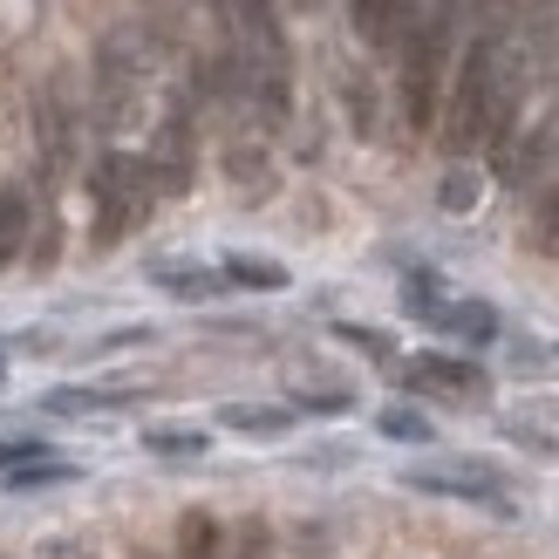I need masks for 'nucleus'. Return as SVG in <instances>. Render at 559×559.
<instances>
[{"label":"nucleus","mask_w":559,"mask_h":559,"mask_svg":"<svg viewBox=\"0 0 559 559\" xmlns=\"http://www.w3.org/2000/svg\"><path fill=\"white\" fill-rule=\"evenodd\" d=\"M525 82H533V48L506 27L478 35L464 48L451 90H443V151L451 157L498 151L525 109Z\"/></svg>","instance_id":"1"},{"label":"nucleus","mask_w":559,"mask_h":559,"mask_svg":"<svg viewBox=\"0 0 559 559\" xmlns=\"http://www.w3.org/2000/svg\"><path fill=\"white\" fill-rule=\"evenodd\" d=\"M443 90H451V8H430L403 41V123L416 136L437 130Z\"/></svg>","instance_id":"2"},{"label":"nucleus","mask_w":559,"mask_h":559,"mask_svg":"<svg viewBox=\"0 0 559 559\" xmlns=\"http://www.w3.org/2000/svg\"><path fill=\"white\" fill-rule=\"evenodd\" d=\"M90 199H96L90 239L96 246H123L136 226H144V212H151V171H144V157L109 151L96 171H90Z\"/></svg>","instance_id":"3"},{"label":"nucleus","mask_w":559,"mask_h":559,"mask_svg":"<svg viewBox=\"0 0 559 559\" xmlns=\"http://www.w3.org/2000/svg\"><path fill=\"white\" fill-rule=\"evenodd\" d=\"M144 82H151V48L136 27H117V35H103L96 48V117L109 130H130L136 103H144Z\"/></svg>","instance_id":"4"},{"label":"nucleus","mask_w":559,"mask_h":559,"mask_svg":"<svg viewBox=\"0 0 559 559\" xmlns=\"http://www.w3.org/2000/svg\"><path fill=\"white\" fill-rule=\"evenodd\" d=\"M144 171H151V191H191V171H199V157H191V109L171 103V117H164L157 130V151L144 157Z\"/></svg>","instance_id":"5"},{"label":"nucleus","mask_w":559,"mask_h":559,"mask_svg":"<svg viewBox=\"0 0 559 559\" xmlns=\"http://www.w3.org/2000/svg\"><path fill=\"white\" fill-rule=\"evenodd\" d=\"M552 157H559V109H546L519 144H498V185H512V191L539 185V171H546Z\"/></svg>","instance_id":"6"},{"label":"nucleus","mask_w":559,"mask_h":559,"mask_svg":"<svg viewBox=\"0 0 559 559\" xmlns=\"http://www.w3.org/2000/svg\"><path fill=\"white\" fill-rule=\"evenodd\" d=\"M409 485L416 491H437V498H464V506H485L498 519H512L506 485H498L491 471H478V464H464V471H409Z\"/></svg>","instance_id":"7"},{"label":"nucleus","mask_w":559,"mask_h":559,"mask_svg":"<svg viewBox=\"0 0 559 559\" xmlns=\"http://www.w3.org/2000/svg\"><path fill=\"white\" fill-rule=\"evenodd\" d=\"M403 382L416 389V396H485V369L464 355H416Z\"/></svg>","instance_id":"8"},{"label":"nucleus","mask_w":559,"mask_h":559,"mask_svg":"<svg viewBox=\"0 0 559 559\" xmlns=\"http://www.w3.org/2000/svg\"><path fill=\"white\" fill-rule=\"evenodd\" d=\"M27 233H35V191L8 185V191H0V273L27 253Z\"/></svg>","instance_id":"9"},{"label":"nucleus","mask_w":559,"mask_h":559,"mask_svg":"<svg viewBox=\"0 0 559 559\" xmlns=\"http://www.w3.org/2000/svg\"><path fill=\"white\" fill-rule=\"evenodd\" d=\"M151 287H164L171 300H212L218 287H226V273H212V266H185V260H157V266H151Z\"/></svg>","instance_id":"10"},{"label":"nucleus","mask_w":559,"mask_h":559,"mask_svg":"<svg viewBox=\"0 0 559 559\" xmlns=\"http://www.w3.org/2000/svg\"><path fill=\"white\" fill-rule=\"evenodd\" d=\"M348 21L369 48H389L403 35V0H348Z\"/></svg>","instance_id":"11"},{"label":"nucleus","mask_w":559,"mask_h":559,"mask_svg":"<svg viewBox=\"0 0 559 559\" xmlns=\"http://www.w3.org/2000/svg\"><path fill=\"white\" fill-rule=\"evenodd\" d=\"M178 559H226V525H218L205 506H191L178 519Z\"/></svg>","instance_id":"12"},{"label":"nucleus","mask_w":559,"mask_h":559,"mask_svg":"<svg viewBox=\"0 0 559 559\" xmlns=\"http://www.w3.org/2000/svg\"><path fill=\"white\" fill-rule=\"evenodd\" d=\"M69 144H75L69 103H62V90H48L41 96V157H48V171H69Z\"/></svg>","instance_id":"13"},{"label":"nucleus","mask_w":559,"mask_h":559,"mask_svg":"<svg viewBox=\"0 0 559 559\" xmlns=\"http://www.w3.org/2000/svg\"><path fill=\"white\" fill-rule=\"evenodd\" d=\"M437 328H451V334H464L471 348H485V342H498V314H491L485 300H451V307H443V321H437Z\"/></svg>","instance_id":"14"},{"label":"nucleus","mask_w":559,"mask_h":559,"mask_svg":"<svg viewBox=\"0 0 559 559\" xmlns=\"http://www.w3.org/2000/svg\"><path fill=\"white\" fill-rule=\"evenodd\" d=\"M218 424H226V430H239V437H287V430H294V409L233 403V409H218Z\"/></svg>","instance_id":"15"},{"label":"nucleus","mask_w":559,"mask_h":559,"mask_svg":"<svg viewBox=\"0 0 559 559\" xmlns=\"http://www.w3.org/2000/svg\"><path fill=\"white\" fill-rule=\"evenodd\" d=\"M348 409H355V389H342V382L294 389V416H348Z\"/></svg>","instance_id":"16"},{"label":"nucleus","mask_w":559,"mask_h":559,"mask_svg":"<svg viewBox=\"0 0 559 559\" xmlns=\"http://www.w3.org/2000/svg\"><path fill=\"white\" fill-rule=\"evenodd\" d=\"M226 280H233V287H253V294H280V287H287V266H280V260H246V253H233V260H226Z\"/></svg>","instance_id":"17"},{"label":"nucleus","mask_w":559,"mask_h":559,"mask_svg":"<svg viewBox=\"0 0 559 559\" xmlns=\"http://www.w3.org/2000/svg\"><path fill=\"white\" fill-rule=\"evenodd\" d=\"M376 430L382 437H396V443H430L437 430H430V416H416V409H382L376 416Z\"/></svg>","instance_id":"18"},{"label":"nucleus","mask_w":559,"mask_h":559,"mask_svg":"<svg viewBox=\"0 0 559 559\" xmlns=\"http://www.w3.org/2000/svg\"><path fill=\"white\" fill-rule=\"evenodd\" d=\"M533 246L559 260V185H552L546 199H539V218H533Z\"/></svg>","instance_id":"19"},{"label":"nucleus","mask_w":559,"mask_h":559,"mask_svg":"<svg viewBox=\"0 0 559 559\" xmlns=\"http://www.w3.org/2000/svg\"><path fill=\"white\" fill-rule=\"evenodd\" d=\"M144 443H151L157 457H199V451H205V437H199V430H151Z\"/></svg>","instance_id":"20"},{"label":"nucleus","mask_w":559,"mask_h":559,"mask_svg":"<svg viewBox=\"0 0 559 559\" xmlns=\"http://www.w3.org/2000/svg\"><path fill=\"white\" fill-rule=\"evenodd\" d=\"M334 334H342L348 348H361V355H376V361H389V355H396V342H389L382 328H355V321H342V328H334Z\"/></svg>","instance_id":"21"},{"label":"nucleus","mask_w":559,"mask_h":559,"mask_svg":"<svg viewBox=\"0 0 559 559\" xmlns=\"http://www.w3.org/2000/svg\"><path fill=\"white\" fill-rule=\"evenodd\" d=\"M437 199H443V212H471V205H478V171H451Z\"/></svg>","instance_id":"22"},{"label":"nucleus","mask_w":559,"mask_h":559,"mask_svg":"<svg viewBox=\"0 0 559 559\" xmlns=\"http://www.w3.org/2000/svg\"><path fill=\"white\" fill-rule=\"evenodd\" d=\"M75 464H35V471H8V491H35V485H69Z\"/></svg>","instance_id":"23"},{"label":"nucleus","mask_w":559,"mask_h":559,"mask_svg":"<svg viewBox=\"0 0 559 559\" xmlns=\"http://www.w3.org/2000/svg\"><path fill=\"white\" fill-rule=\"evenodd\" d=\"M348 109H355V130H361V136H376V109H369V82H361V75L348 82Z\"/></svg>","instance_id":"24"},{"label":"nucleus","mask_w":559,"mask_h":559,"mask_svg":"<svg viewBox=\"0 0 559 559\" xmlns=\"http://www.w3.org/2000/svg\"><path fill=\"white\" fill-rule=\"evenodd\" d=\"M27 457H41V443H0V471H8V464H27Z\"/></svg>","instance_id":"25"},{"label":"nucleus","mask_w":559,"mask_h":559,"mask_svg":"<svg viewBox=\"0 0 559 559\" xmlns=\"http://www.w3.org/2000/svg\"><path fill=\"white\" fill-rule=\"evenodd\" d=\"M48 559H96L90 546H48Z\"/></svg>","instance_id":"26"},{"label":"nucleus","mask_w":559,"mask_h":559,"mask_svg":"<svg viewBox=\"0 0 559 559\" xmlns=\"http://www.w3.org/2000/svg\"><path fill=\"white\" fill-rule=\"evenodd\" d=\"M130 559H157V552H151V546H136V552H130Z\"/></svg>","instance_id":"27"},{"label":"nucleus","mask_w":559,"mask_h":559,"mask_svg":"<svg viewBox=\"0 0 559 559\" xmlns=\"http://www.w3.org/2000/svg\"><path fill=\"white\" fill-rule=\"evenodd\" d=\"M199 8H226V0H199Z\"/></svg>","instance_id":"28"},{"label":"nucleus","mask_w":559,"mask_h":559,"mask_svg":"<svg viewBox=\"0 0 559 559\" xmlns=\"http://www.w3.org/2000/svg\"><path fill=\"white\" fill-rule=\"evenodd\" d=\"M0 376H8V361H0Z\"/></svg>","instance_id":"29"}]
</instances>
